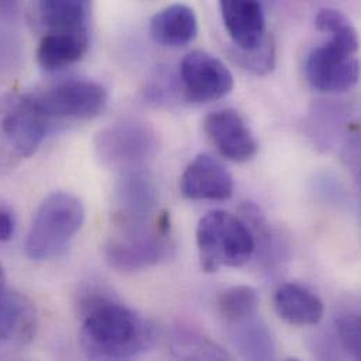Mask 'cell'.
<instances>
[{
	"mask_svg": "<svg viewBox=\"0 0 361 361\" xmlns=\"http://www.w3.org/2000/svg\"><path fill=\"white\" fill-rule=\"evenodd\" d=\"M47 123L27 94L0 96V175L37 152Z\"/></svg>",
	"mask_w": 361,
	"mask_h": 361,
	"instance_id": "52a82bcc",
	"label": "cell"
},
{
	"mask_svg": "<svg viewBox=\"0 0 361 361\" xmlns=\"http://www.w3.org/2000/svg\"><path fill=\"white\" fill-rule=\"evenodd\" d=\"M158 188L145 169L120 173L113 197L116 228L141 225L158 214Z\"/></svg>",
	"mask_w": 361,
	"mask_h": 361,
	"instance_id": "30bf717a",
	"label": "cell"
},
{
	"mask_svg": "<svg viewBox=\"0 0 361 361\" xmlns=\"http://www.w3.org/2000/svg\"><path fill=\"white\" fill-rule=\"evenodd\" d=\"M204 131L216 151L231 162L245 164L257 154L259 145L252 130L233 109H222L208 114L204 121Z\"/></svg>",
	"mask_w": 361,
	"mask_h": 361,
	"instance_id": "8fae6325",
	"label": "cell"
},
{
	"mask_svg": "<svg viewBox=\"0 0 361 361\" xmlns=\"http://www.w3.org/2000/svg\"><path fill=\"white\" fill-rule=\"evenodd\" d=\"M149 32L157 44L180 48L195 39L198 21L192 8L178 3L162 8L152 17Z\"/></svg>",
	"mask_w": 361,
	"mask_h": 361,
	"instance_id": "ffe728a7",
	"label": "cell"
},
{
	"mask_svg": "<svg viewBox=\"0 0 361 361\" xmlns=\"http://www.w3.org/2000/svg\"><path fill=\"white\" fill-rule=\"evenodd\" d=\"M79 341L86 357L92 360H130L155 346L157 328L114 298L93 295L83 305Z\"/></svg>",
	"mask_w": 361,
	"mask_h": 361,
	"instance_id": "6da1fadb",
	"label": "cell"
},
{
	"mask_svg": "<svg viewBox=\"0 0 361 361\" xmlns=\"http://www.w3.org/2000/svg\"><path fill=\"white\" fill-rule=\"evenodd\" d=\"M21 0H0V23L13 24L18 21Z\"/></svg>",
	"mask_w": 361,
	"mask_h": 361,
	"instance_id": "4316f807",
	"label": "cell"
},
{
	"mask_svg": "<svg viewBox=\"0 0 361 361\" xmlns=\"http://www.w3.org/2000/svg\"><path fill=\"white\" fill-rule=\"evenodd\" d=\"M172 352L183 360H224L231 356L209 338L187 326H179L172 336Z\"/></svg>",
	"mask_w": 361,
	"mask_h": 361,
	"instance_id": "44dd1931",
	"label": "cell"
},
{
	"mask_svg": "<svg viewBox=\"0 0 361 361\" xmlns=\"http://www.w3.org/2000/svg\"><path fill=\"white\" fill-rule=\"evenodd\" d=\"M232 55L243 69L257 76L271 73L276 66V45L271 35L257 48L250 51L235 49Z\"/></svg>",
	"mask_w": 361,
	"mask_h": 361,
	"instance_id": "603a6c76",
	"label": "cell"
},
{
	"mask_svg": "<svg viewBox=\"0 0 361 361\" xmlns=\"http://www.w3.org/2000/svg\"><path fill=\"white\" fill-rule=\"evenodd\" d=\"M92 0H31V20L42 34L87 28Z\"/></svg>",
	"mask_w": 361,
	"mask_h": 361,
	"instance_id": "9a60e30c",
	"label": "cell"
},
{
	"mask_svg": "<svg viewBox=\"0 0 361 361\" xmlns=\"http://www.w3.org/2000/svg\"><path fill=\"white\" fill-rule=\"evenodd\" d=\"M159 140L147 121L124 118L103 128L94 140V155L99 164L120 173L147 169L157 157Z\"/></svg>",
	"mask_w": 361,
	"mask_h": 361,
	"instance_id": "8992f818",
	"label": "cell"
},
{
	"mask_svg": "<svg viewBox=\"0 0 361 361\" xmlns=\"http://www.w3.org/2000/svg\"><path fill=\"white\" fill-rule=\"evenodd\" d=\"M315 25L329 34L331 39L310 52L305 62L308 82L324 93H343L353 89L360 78L356 28L342 11L335 8L321 10Z\"/></svg>",
	"mask_w": 361,
	"mask_h": 361,
	"instance_id": "7a4b0ae2",
	"label": "cell"
},
{
	"mask_svg": "<svg viewBox=\"0 0 361 361\" xmlns=\"http://www.w3.org/2000/svg\"><path fill=\"white\" fill-rule=\"evenodd\" d=\"M35 332V308L24 295L7 290L0 298V357L28 346Z\"/></svg>",
	"mask_w": 361,
	"mask_h": 361,
	"instance_id": "7c38bea8",
	"label": "cell"
},
{
	"mask_svg": "<svg viewBox=\"0 0 361 361\" xmlns=\"http://www.w3.org/2000/svg\"><path fill=\"white\" fill-rule=\"evenodd\" d=\"M45 120H92L107 106V90L97 82L69 79L27 94Z\"/></svg>",
	"mask_w": 361,
	"mask_h": 361,
	"instance_id": "ba28073f",
	"label": "cell"
},
{
	"mask_svg": "<svg viewBox=\"0 0 361 361\" xmlns=\"http://www.w3.org/2000/svg\"><path fill=\"white\" fill-rule=\"evenodd\" d=\"M273 302L277 315L294 326L318 325L325 314L324 302L317 294L293 283L280 286Z\"/></svg>",
	"mask_w": 361,
	"mask_h": 361,
	"instance_id": "d6986e66",
	"label": "cell"
},
{
	"mask_svg": "<svg viewBox=\"0 0 361 361\" xmlns=\"http://www.w3.org/2000/svg\"><path fill=\"white\" fill-rule=\"evenodd\" d=\"M201 269L215 273L222 267H242L255 256V240L239 215L216 209L205 214L195 231Z\"/></svg>",
	"mask_w": 361,
	"mask_h": 361,
	"instance_id": "277c9868",
	"label": "cell"
},
{
	"mask_svg": "<svg viewBox=\"0 0 361 361\" xmlns=\"http://www.w3.org/2000/svg\"><path fill=\"white\" fill-rule=\"evenodd\" d=\"M255 240V255L267 273L279 271L287 260V246L281 235L271 226L264 212L253 202H245L239 215Z\"/></svg>",
	"mask_w": 361,
	"mask_h": 361,
	"instance_id": "e0dca14e",
	"label": "cell"
},
{
	"mask_svg": "<svg viewBox=\"0 0 361 361\" xmlns=\"http://www.w3.org/2000/svg\"><path fill=\"white\" fill-rule=\"evenodd\" d=\"M335 338L346 355L355 360L361 357L360 317L355 312H346L335 319Z\"/></svg>",
	"mask_w": 361,
	"mask_h": 361,
	"instance_id": "cb8c5ba5",
	"label": "cell"
},
{
	"mask_svg": "<svg viewBox=\"0 0 361 361\" xmlns=\"http://www.w3.org/2000/svg\"><path fill=\"white\" fill-rule=\"evenodd\" d=\"M7 291V287H6V279H4V273H3V269L0 266V298L3 297V294Z\"/></svg>",
	"mask_w": 361,
	"mask_h": 361,
	"instance_id": "83f0119b",
	"label": "cell"
},
{
	"mask_svg": "<svg viewBox=\"0 0 361 361\" xmlns=\"http://www.w3.org/2000/svg\"><path fill=\"white\" fill-rule=\"evenodd\" d=\"M181 92L190 103H209L228 96L233 89V76L216 56L192 51L179 66Z\"/></svg>",
	"mask_w": 361,
	"mask_h": 361,
	"instance_id": "9c48e42d",
	"label": "cell"
},
{
	"mask_svg": "<svg viewBox=\"0 0 361 361\" xmlns=\"http://www.w3.org/2000/svg\"><path fill=\"white\" fill-rule=\"evenodd\" d=\"M83 202L73 194L56 191L38 207L25 238V253L31 260L61 256L85 222Z\"/></svg>",
	"mask_w": 361,
	"mask_h": 361,
	"instance_id": "3957f363",
	"label": "cell"
},
{
	"mask_svg": "<svg viewBox=\"0 0 361 361\" xmlns=\"http://www.w3.org/2000/svg\"><path fill=\"white\" fill-rule=\"evenodd\" d=\"M224 25L239 51L262 45L270 35L260 0H219Z\"/></svg>",
	"mask_w": 361,
	"mask_h": 361,
	"instance_id": "5bb4252c",
	"label": "cell"
},
{
	"mask_svg": "<svg viewBox=\"0 0 361 361\" xmlns=\"http://www.w3.org/2000/svg\"><path fill=\"white\" fill-rule=\"evenodd\" d=\"M16 231V216L13 211L6 207L0 205V242H7L13 238Z\"/></svg>",
	"mask_w": 361,
	"mask_h": 361,
	"instance_id": "484cf974",
	"label": "cell"
},
{
	"mask_svg": "<svg viewBox=\"0 0 361 361\" xmlns=\"http://www.w3.org/2000/svg\"><path fill=\"white\" fill-rule=\"evenodd\" d=\"M172 75L158 73L157 78L151 80L145 90V99L155 104H168L169 100L175 99V92H180V80L175 83Z\"/></svg>",
	"mask_w": 361,
	"mask_h": 361,
	"instance_id": "d4e9b609",
	"label": "cell"
},
{
	"mask_svg": "<svg viewBox=\"0 0 361 361\" xmlns=\"http://www.w3.org/2000/svg\"><path fill=\"white\" fill-rule=\"evenodd\" d=\"M172 249L171 215L159 209L145 224L116 228V233L106 243L104 256L116 270L138 271L168 259Z\"/></svg>",
	"mask_w": 361,
	"mask_h": 361,
	"instance_id": "5b68a950",
	"label": "cell"
},
{
	"mask_svg": "<svg viewBox=\"0 0 361 361\" xmlns=\"http://www.w3.org/2000/svg\"><path fill=\"white\" fill-rule=\"evenodd\" d=\"M228 338L246 360H274L276 341L259 312L224 322Z\"/></svg>",
	"mask_w": 361,
	"mask_h": 361,
	"instance_id": "2e32d148",
	"label": "cell"
},
{
	"mask_svg": "<svg viewBox=\"0 0 361 361\" xmlns=\"http://www.w3.org/2000/svg\"><path fill=\"white\" fill-rule=\"evenodd\" d=\"M89 44L90 37L87 28L45 34L37 51L38 63L47 72L62 71L79 62L86 55Z\"/></svg>",
	"mask_w": 361,
	"mask_h": 361,
	"instance_id": "ac0fdd59",
	"label": "cell"
},
{
	"mask_svg": "<svg viewBox=\"0 0 361 361\" xmlns=\"http://www.w3.org/2000/svg\"><path fill=\"white\" fill-rule=\"evenodd\" d=\"M259 293L250 286L231 287L225 290L218 298V311L224 322L259 312Z\"/></svg>",
	"mask_w": 361,
	"mask_h": 361,
	"instance_id": "7402d4cb",
	"label": "cell"
},
{
	"mask_svg": "<svg viewBox=\"0 0 361 361\" xmlns=\"http://www.w3.org/2000/svg\"><path fill=\"white\" fill-rule=\"evenodd\" d=\"M180 191L194 201H225L233 192V178L216 159L201 154L184 169Z\"/></svg>",
	"mask_w": 361,
	"mask_h": 361,
	"instance_id": "4fadbf2b",
	"label": "cell"
}]
</instances>
